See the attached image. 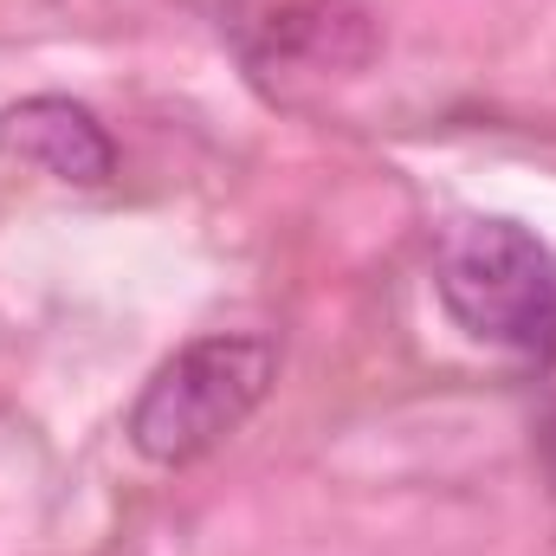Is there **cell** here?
Instances as JSON below:
<instances>
[{
  "instance_id": "obj_1",
  "label": "cell",
  "mask_w": 556,
  "mask_h": 556,
  "mask_svg": "<svg viewBox=\"0 0 556 556\" xmlns=\"http://www.w3.org/2000/svg\"><path fill=\"white\" fill-rule=\"evenodd\" d=\"M273 376L278 350L266 337H253V330L194 337L142 382L124 433L149 466H168V472L194 466L253 420V408L273 395Z\"/></svg>"
},
{
  "instance_id": "obj_3",
  "label": "cell",
  "mask_w": 556,
  "mask_h": 556,
  "mask_svg": "<svg viewBox=\"0 0 556 556\" xmlns=\"http://www.w3.org/2000/svg\"><path fill=\"white\" fill-rule=\"evenodd\" d=\"M0 162H20L65 188H104L117 175V142L78 98L39 91L0 111Z\"/></svg>"
},
{
  "instance_id": "obj_4",
  "label": "cell",
  "mask_w": 556,
  "mask_h": 556,
  "mask_svg": "<svg viewBox=\"0 0 556 556\" xmlns=\"http://www.w3.org/2000/svg\"><path fill=\"white\" fill-rule=\"evenodd\" d=\"M273 46L311 72H363L376 59V20L356 0H298L273 13Z\"/></svg>"
},
{
  "instance_id": "obj_2",
  "label": "cell",
  "mask_w": 556,
  "mask_h": 556,
  "mask_svg": "<svg viewBox=\"0 0 556 556\" xmlns=\"http://www.w3.org/2000/svg\"><path fill=\"white\" fill-rule=\"evenodd\" d=\"M433 291L446 317L511 356H551L556 350V253L505 214H472L446 227L433 253Z\"/></svg>"
}]
</instances>
